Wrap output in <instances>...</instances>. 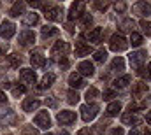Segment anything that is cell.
Masks as SVG:
<instances>
[{"label":"cell","instance_id":"6da1fadb","mask_svg":"<svg viewBox=\"0 0 151 135\" xmlns=\"http://www.w3.org/2000/svg\"><path fill=\"white\" fill-rule=\"evenodd\" d=\"M99 114V105L97 103H86L81 107V118L88 123V121H93Z\"/></svg>","mask_w":151,"mask_h":135},{"label":"cell","instance_id":"7a4b0ae2","mask_svg":"<svg viewBox=\"0 0 151 135\" xmlns=\"http://www.w3.org/2000/svg\"><path fill=\"white\" fill-rule=\"evenodd\" d=\"M109 47L113 49V51H125L127 47H128V40L123 37L121 34H114L111 37V42H109Z\"/></svg>","mask_w":151,"mask_h":135},{"label":"cell","instance_id":"3957f363","mask_svg":"<svg viewBox=\"0 0 151 135\" xmlns=\"http://www.w3.org/2000/svg\"><path fill=\"white\" fill-rule=\"evenodd\" d=\"M62 14H63V11L58 5H47L46 7V18L49 21H60L62 19Z\"/></svg>","mask_w":151,"mask_h":135},{"label":"cell","instance_id":"277c9868","mask_svg":"<svg viewBox=\"0 0 151 135\" xmlns=\"http://www.w3.org/2000/svg\"><path fill=\"white\" fill-rule=\"evenodd\" d=\"M69 49H70L69 42L58 40V42L53 46V49H51V56H63V55H67V53H69Z\"/></svg>","mask_w":151,"mask_h":135},{"label":"cell","instance_id":"5b68a950","mask_svg":"<svg viewBox=\"0 0 151 135\" xmlns=\"http://www.w3.org/2000/svg\"><path fill=\"white\" fill-rule=\"evenodd\" d=\"M34 121H35V125H37L39 128H49L51 126V118H49V112L47 111L39 112Z\"/></svg>","mask_w":151,"mask_h":135},{"label":"cell","instance_id":"8992f818","mask_svg":"<svg viewBox=\"0 0 151 135\" xmlns=\"http://www.w3.org/2000/svg\"><path fill=\"white\" fill-rule=\"evenodd\" d=\"M146 56H148L146 51H135V53H132V55H130V65L135 67V68H139L144 62H146Z\"/></svg>","mask_w":151,"mask_h":135},{"label":"cell","instance_id":"52a82bcc","mask_svg":"<svg viewBox=\"0 0 151 135\" xmlns=\"http://www.w3.org/2000/svg\"><path fill=\"white\" fill-rule=\"evenodd\" d=\"M14 34H16V27H14V23H11V21H4V23L0 25V37H2V39H11Z\"/></svg>","mask_w":151,"mask_h":135},{"label":"cell","instance_id":"ba28073f","mask_svg":"<svg viewBox=\"0 0 151 135\" xmlns=\"http://www.w3.org/2000/svg\"><path fill=\"white\" fill-rule=\"evenodd\" d=\"M84 2H74L72 5H70V12H69V19L72 21L76 18H79V16H83L84 14Z\"/></svg>","mask_w":151,"mask_h":135},{"label":"cell","instance_id":"9c48e42d","mask_svg":"<svg viewBox=\"0 0 151 135\" xmlns=\"http://www.w3.org/2000/svg\"><path fill=\"white\" fill-rule=\"evenodd\" d=\"M56 119H58L60 125H70V123L76 121V112H72V111H62V112H58Z\"/></svg>","mask_w":151,"mask_h":135},{"label":"cell","instance_id":"30bf717a","mask_svg":"<svg viewBox=\"0 0 151 135\" xmlns=\"http://www.w3.org/2000/svg\"><path fill=\"white\" fill-rule=\"evenodd\" d=\"M134 12L139 14V16H146L148 18L151 14V4H148V2H137L134 5Z\"/></svg>","mask_w":151,"mask_h":135},{"label":"cell","instance_id":"8fae6325","mask_svg":"<svg viewBox=\"0 0 151 135\" xmlns=\"http://www.w3.org/2000/svg\"><path fill=\"white\" fill-rule=\"evenodd\" d=\"M19 44L21 46H30V44H34L35 42V34L32 32V30H23L21 34H19Z\"/></svg>","mask_w":151,"mask_h":135},{"label":"cell","instance_id":"7c38bea8","mask_svg":"<svg viewBox=\"0 0 151 135\" xmlns=\"http://www.w3.org/2000/svg\"><path fill=\"white\" fill-rule=\"evenodd\" d=\"M19 79H21L25 84H34V83H35V72H34L32 68H21Z\"/></svg>","mask_w":151,"mask_h":135},{"label":"cell","instance_id":"4fadbf2b","mask_svg":"<svg viewBox=\"0 0 151 135\" xmlns=\"http://www.w3.org/2000/svg\"><path fill=\"white\" fill-rule=\"evenodd\" d=\"M146 91H148V84H144V83H135L134 88H132V95H134L137 100H139Z\"/></svg>","mask_w":151,"mask_h":135},{"label":"cell","instance_id":"5bb4252c","mask_svg":"<svg viewBox=\"0 0 151 135\" xmlns=\"http://www.w3.org/2000/svg\"><path fill=\"white\" fill-rule=\"evenodd\" d=\"M77 70H79V75H93V72H95V68L90 62H81Z\"/></svg>","mask_w":151,"mask_h":135},{"label":"cell","instance_id":"9a60e30c","mask_svg":"<svg viewBox=\"0 0 151 135\" xmlns=\"http://www.w3.org/2000/svg\"><path fill=\"white\" fill-rule=\"evenodd\" d=\"M39 105H40L39 100H35V98H27V100H23V103H21V109L25 112H32L34 109H37Z\"/></svg>","mask_w":151,"mask_h":135},{"label":"cell","instance_id":"2e32d148","mask_svg":"<svg viewBox=\"0 0 151 135\" xmlns=\"http://www.w3.org/2000/svg\"><path fill=\"white\" fill-rule=\"evenodd\" d=\"M102 34H104V30L102 28H93L91 32H88V34L84 35L90 42H100V39H102Z\"/></svg>","mask_w":151,"mask_h":135},{"label":"cell","instance_id":"e0dca14e","mask_svg":"<svg viewBox=\"0 0 151 135\" xmlns=\"http://www.w3.org/2000/svg\"><path fill=\"white\" fill-rule=\"evenodd\" d=\"M91 53V46H88V44H84V42H77L76 44V55L77 56H86V55H90Z\"/></svg>","mask_w":151,"mask_h":135},{"label":"cell","instance_id":"ac0fdd59","mask_svg":"<svg viewBox=\"0 0 151 135\" xmlns=\"http://www.w3.org/2000/svg\"><path fill=\"white\" fill-rule=\"evenodd\" d=\"M69 84H70V88H83L84 86V81H83V77L79 74H70Z\"/></svg>","mask_w":151,"mask_h":135},{"label":"cell","instance_id":"d6986e66","mask_svg":"<svg viewBox=\"0 0 151 135\" xmlns=\"http://www.w3.org/2000/svg\"><path fill=\"white\" fill-rule=\"evenodd\" d=\"M30 62H32L34 67H44V65H46V58H44L40 53H32Z\"/></svg>","mask_w":151,"mask_h":135},{"label":"cell","instance_id":"ffe728a7","mask_svg":"<svg viewBox=\"0 0 151 135\" xmlns=\"http://www.w3.org/2000/svg\"><path fill=\"white\" fill-rule=\"evenodd\" d=\"M53 83H55V74H46V75L42 77L40 84H39V90H46V88H49Z\"/></svg>","mask_w":151,"mask_h":135},{"label":"cell","instance_id":"44dd1931","mask_svg":"<svg viewBox=\"0 0 151 135\" xmlns=\"http://www.w3.org/2000/svg\"><path fill=\"white\" fill-rule=\"evenodd\" d=\"M121 111V103L119 102H113V103H109V107L106 109V112H107V116H118V112Z\"/></svg>","mask_w":151,"mask_h":135},{"label":"cell","instance_id":"7402d4cb","mask_svg":"<svg viewBox=\"0 0 151 135\" xmlns=\"http://www.w3.org/2000/svg\"><path fill=\"white\" fill-rule=\"evenodd\" d=\"M39 21V16L35 12H30V14H27L25 18H23V25H27V27H32V25H37Z\"/></svg>","mask_w":151,"mask_h":135},{"label":"cell","instance_id":"603a6c76","mask_svg":"<svg viewBox=\"0 0 151 135\" xmlns=\"http://www.w3.org/2000/svg\"><path fill=\"white\" fill-rule=\"evenodd\" d=\"M23 11H25V2H16L11 9V16H19L23 14Z\"/></svg>","mask_w":151,"mask_h":135},{"label":"cell","instance_id":"cb8c5ba5","mask_svg":"<svg viewBox=\"0 0 151 135\" xmlns=\"http://www.w3.org/2000/svg\"><path fill=\"white\" fill-rule=\"evenodd\" d=\"M128 83H130V75H121L114 81V88H125L128 86Z\"/></svg>","mask_w":151,"mask_h":135},{"label":"cell","instance_id":"d4e9b609","mask_svg":"<svg viewBox=\"0 0 151 135\" xmlns=\"http://www.w3.org/2000/svg\"><path fill=\"white\" fill-rule=\"evenodd\" d=\"M123 68H125V60H123L121 56H116V58L113 60L111 70H118V72H119V70H123Z\"/></svg>","mask_w":151,"mask_h":135},{"label":"cell","instance_id":"484cf974","mask_svg":"<svg viewBox=\"0 0 151 135\" xmlns=\"http://www.w3.org/2000/svg\"><path fill=\"white\" fill-rule=\"evenodd\" d=\"M58 34V28H55V27H44L42 28V37L44 39H47V37H53V35Z\"/></svg>","mask_w":151,"mask_h":135},{"label":"cell","instance_id":"4316f807","mask_svg":"<svg viewBox=\"0 0 151 135\" xmlns=\"http://www.w3.org/2000/svg\"><path fill=\"white\" fill-rule=\"evenodd\" d=\"M146 107V102H134V103H130L128 105V112H135V111H139V109H144Z\"/></svg>","mask_w":151,"mask_h":135},{"label":"cell","instance_id":"83f0119b","mask_svg":"<svg viewBox=\"0 0 151 135\" xmlns=\"http://www.w3.org/2000/svg\"><path fill=\"white\" fill-rule=\"evenodd\" d=\"M123 123H127V125H130V123H139V119L132 114V112H127V114H123Z\"/></svg>","mask_w":151,"mask_h":135},{"label":"cell","instance_id":"f1b7e54d","mask_svg":"<svg viewBox=\"0 0 151 135\" xmlns=\"http://www.w3.org/2000/svg\"><path fill=\"white\" fill-rule=\"evenodd\" d=\"M130 42H132V46H141L142 44V37L139 34H135V32H132L130 34Z\"/></svg>","mask_w":151,"mask_h":135},{"label":"cell","instance_id":"f546056e","mask_svg":"<svg viewBox=\"0 0 151 135\" xmlns=\"http://www.w3.org/2000/svg\"><path fill=\"white\" fill-rule=\"evenodd\" d=\"M132 28H134V21H132V19H125V21L121 23V30H125V32H130V34H132Z\"/></svg>","mask_w":151,"mask_h":135},{"label":"cell","instance_id":"4dcf8cb0","mask_svg":"<svg viewBox=\"0 0 151 135\" xmlns=\"http://www.w3.org/2000/svg\"><path fill=\"white\" fill-rule=\"evenodd\" d=\"M7 60H9L11 67H18V65H19V62H21V58H19L18 55H9V56H7Z\"/></svg>","mask_w":151,"mask_h":135},{"label":"cell","instance_id":"1f68e13d","mask_svg":"<svg viewBox=\"0 0 151 135\" xmlns=\"http://www.w3.org/2000/svg\"><path fill=\"white\" fill-rule=\"evenodd\" d=\"M95 62H106V58H107V53L104 51V49H100V51H97L95 53Z\"/></svg>","mask_w":151,"mask_h":135},{"label":"cell","instance_id":"d6a6232c","mask_svg":"<svg viewBox=\"0 0 151 135\" xmlns=\"http://www.w3.org/2000/svg\"><path fill=\"white\" fill-rule=\"evenodd\" d=\"M99 97V90L97 88H90L88 91H86V98H88V102L93 100V98H97Z\"/></svg>","mask_w":151,"mask_h":135},{"label":"cell","instance_id":"836d02e7","mask_svg":"<svg viewBox=\"0 0 151 135\" xmlns=\"http://www.w3.org/2000/svg\"><path fill=\"white\" fill-rule=\"evenodd\" d=\"M67 100H69V103H77L79 102V95L76 91H69L67 93Z\"/></svg>","mask_w":151,"mask_h":135},{"label":"cell","instance_id":"e575fe53","mask_svg":"<svg viewBox=\"0 0 151 135\" xmlns=\"http://www.w3.org/2000/svg\"><path fill=\"white\" fill-rule=\"evenodd\" d=\"M141 28H142V32L146 35H151V23L150 21H144V19H142V21H141Z\"/></svg>","mask_w":151,"mask_h":135},{"label":"cell","instance_id":"d590c367","mask_svg":"<svg viewBox=\"0 0 151 135\" xmlns=\"http://www.w3.org/2000/svg\"><path fill=\"white\" fill-rule=\"evenodd\" d=\"M91 21H93V19H91V16H90V14H83L81 23H83L84 27H90V25H91Z\"/></svg>","mask_w":151,"mask_h":135},{"label":"cell","instance_id":"8d00e7d4","mask_svg":"<svg viewBox=\"0 0 151 135\" xmlns=\"http://www.w3.org/2000/svg\"><path fill=\"white\" fill-rule=\"evenodd\" d=\"M116 97V91L114 90H106L104 91V100H109V98H114Z\"/></svg>","mask_w":151,"mask_h":135},{"label":"cell","instance_id":"74e56055","mask_svg":"<svg viewBox=\"0 0 151 135\" xmlns=\"http://www.w3.org/2000/svg\"><path fill=\"white\" fill-rule=\"evenodd\" d=\"M25 93V86H16L14 90H12V95L14 97H18V95H23Z\"/></svg>","mask_w":151,"mask_h":135},{"label":"cell","instance_id":"f35d334b","mask_svg":"<svg viewBox=\"0 0 151 135\" xmlns=\"http://www.w3.org/2000/svg\"><path fill=\"white\" fill-rule=\"evenodd\" d=\"M95 7L100 9V11H106V9L109 7V4H107V2H95Z\"/></svg>","mask_w":151,"mask_h":135},{"label":"cell","instance_id":"ab89813d","mask_svg":"<svg viewBox=\"0 0 151 135\" xmlns=\"http://www.w3.org/2000/svg\"><path fill=\"white\" fill-rule=\"evenodd\" d=\"M23 135H39V134H37V130H34V128L27 126V128H23Z\"/></svg>","mask_w":151,"mask_h":135},{"label":"cell","instance_id":"60d3db41","mask_svg":"<svg viewBox=\"0 0 151 135\" xmlns=\"http://www.w3.org/2000/svg\"><path fill=\"white\" fill-rule=\"evenodd\" d=\"M125 7H127V5H125L123 2H118V4H114V9H116L118 12H123V11H125Z\"/></svg>","mask_w":151,"mask_h":135},{"label":"cell","instance_id":"b9f144b4","mask_svg":"<svg viewBox=\"0 0 151 135\" xmlns=\"http://www.w3.org/2000/svg\"><path fill=\"white\" fill-rule=\"evenodd\" d=\"M111 135H125V132H123V128H114V130H111Z\"/></svg>","mask_w":151,"mask_h":135},{"label":"cell","instance_id":"7bdbcfd3","mask_svg":"<svg viewBox=\"0 0 151 135\" xmlns=\"http://www.w3.org/2000/svg\"><path fill=\"white\" fill-rule=\"evenodd\" d=\"M60 67L67 68V67H69V60H67V58H62V60H60Z\"/></svg>","mask_w":151,"mask_h":135},{"label":"cell","instance_id":"ee69618b","mask_svg":"<svg viewBox=\"0 0 151 135\" xmlns=\"http://www.w3.org/2000/svg\"><path fill=\"white\" fill-rule=\"evenodd\" d=\"M28 5H32V7H39V5H42V4H40V2H34V0H32V2H28Z\"/></svg>","mask_w":151,"mask_h":135},{"label":"cell","instance_id":"f6af8a7d","mask_svg":"<svg viewBox=\"0 0 151 135\" xmlns=\"http://www.w3.org/2000/svg\"><path fill=\"white\" fill-rule=\"evenodd\" d=\"M146 123H150V125H151V111L146 114Z\"/></svg>","mask_w":151,"mask_h":135},{"label":"cell","instance_id":"bcb514c9","mask_svg":"<svg viewBox=\"0 0 151 135\" xmlns=\"http://www.w3.org/2000/svg\"><path fill=\"white\" fill-rule=\"evenodd\" d=\"M146 74H148V77L151 79V63L148 65V70H146Z\"/></svg>","mask_w":151,"mask_h":135},{"label":"cell","instance_id":"7dc6e473","mask_svg":"<svg viewBox=\"0 0 151 135\" xmlns=\"http://www.w3.org/2000/svg\"><path fill=\"white\" fill-rule=\"evenodd\" d=\"M2 102H5V95H4V93L0 91V103H2Z\"/></svg>","mask_w":151,"mask_h":135},{"label":"cell","instance_id":"c3c4849f","mask_svg":"<svg viewBox=\"0 0 151 135\" xmlns=\"http://www.w3.org/2000/svg\"><path fill=\"white\" fill-rule=\"evenodd\" d=\"M128 135H141V134H139L137 130H132V132H130V134H128Z\"/></svg>","mask_w":151,"mask_h":135},{"label":"cell","instance_id":"681fc988","mask_svg":"<svg viewBox=\"0 0 151 135\" xmlns=\"http://www.w3.org/2000/svg\"><path fill=\"white\" fill-rule=\"evenodd\" d=\"M77 135H86V130H79V134Z\"/></svg>","mask_w":151,"mask_h":135},{"label":"cell","instance_id":"f907efd6","mask_svg":"<svg viewBox=\"0 0 151 135\" xmlns=\"http://www.w3.org/2000/svg\"><path fill=\"white\" fill-rule=\"evenodd\" d=\"M58 135H69V134H67V132L63 130V132H60V134H58Z\"/></svg>","mask_w":151,"mask_h":135},{"label":"cell","instance_id":"816d5d0a","mask_svg":"<svg viewBox=\"0 0 151 135\" xmlns=\"http://www.w3.org/2000/svg\"><path fill=\"white\" fill-rule=\"evenodd\" d=\"M146 135H151V130H146Z\"/></svg>","mask_w":151,"mask_h":135},{"label":"cell","instance_id":"f5cc1de1","mask_svg":"<svg viewBox=\"0 0 151 135\" xmlns=\"http://www.w3.org/2000/svg\"><path fill=\"white\" fill-rule=\"evenodd\" d=\"M46 135H53V134H46Z\"/></svg>","mask_w":151,"mask_h":135}]
</instances>
